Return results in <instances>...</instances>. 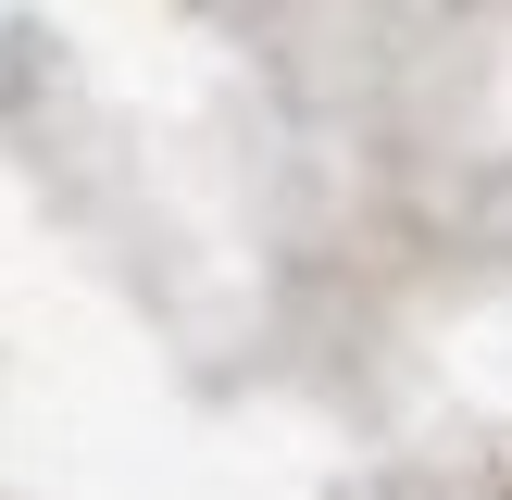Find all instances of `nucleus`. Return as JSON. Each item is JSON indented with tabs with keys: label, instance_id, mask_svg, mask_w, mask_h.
<instances>
[]
</instances>
